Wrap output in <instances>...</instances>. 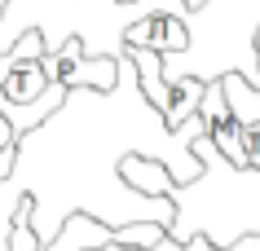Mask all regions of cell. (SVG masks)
I'll use <instances>...</instances> for the list:
<instances>
[{"instance_id": "1", "label": "cell", "mask_w": 260, "mask_h": 251, "mask_svg": "<svg viewBox=\"0 0 260 251\" xmlns=\"http://www.w3.org/2000/svg\"><path fill=\"white\" fill-rule=\"evenodd\" d=\"M44 75L53 84H62L67 93L75 88H88V93H115V80H119V57H88V44L84 35H71L57 49L44 53Z\"/></svg>"}, {"instance_id": "10", "label": "cell", "mask_w": 260, "mask_h": 251, "mask_svg": "<svg viewBox=\"0 0 260 251\" xmlns=\"http://www.w3.org/2000/svg\"><path fill=\"white\" fill-rule=\"evenodd\" d=\"M88 251H102V247H88Z\"/></svg>"}, {"instance_id": "4", "label": "cell", "mask_w": 260, "mask_h": 251, "mask_svg": "<svg viewBox=\"0 0 260 251\" xmlns=\"http://www.w3.org/2000/svg\"><path fill=\"white\" fill-rule=\"evenodd\" d=\"M119 181L133 190V194H146V198H172V190H181L177 181H172V172H168L159 159H146V154H123L119 159Z\"/></svg>"}, {"instance_id": "3", "label": "cell", "mask_w": 260, "mask_h": 251, "mask_svg": "<svg viewBox=\"0 0 260 251\" xmlns=\"http://www.w3.org/2000/svg\"><path fill=\"white\" fill-rule=\"evenodd\" d=\"M199 124H203V137L220 150V159L230 167H247V154H243V124L234 119V111L225 106V93H220V80H207L203 84V97H199Z\"/></svg>"}, {"instance_id": "9", "label": "cell", "mask_w": 260, "mask_h": 251, "mask_svg": "<svg viewBox=\"0 0 260 251\" xmlns=\"http://www.w3.org/2000/svg\"><path fill=\"white\" fill-rule=\"evenodd\" d=\"M251 49H256V70H260V27H256V35H251Z\"/></svg>"}, {"instance_id": "6", "label": "cell", "mask_w": 260, "mask_h": 251, "mask_svg": "<svg viewBox=\"0 0 260 251\" xmlns=\"http://www.w3.org/2000/svg\"><path fill=\"white\" fill-rule=\"evenodd\" d=\"M31 207H36V198L22 194L14 207V221H9V238H5V251H40V238H36V229H31Z\"/></svg>"}, {"instance_id": "5", "label": "cell", "mask_w": 260, "mask_h": 251, "mask_svg": "<svg viewBox=\"0 0 260 251\" xmlns=\"http://www.w3.org/2000/svg\"><path fill=\"white\" fill-rule=\"evenodd\" d=\"M53 80L44 75V57H22L0 80V97H5V106H31V101H40V93Z\"/></svg>"}, {"instance_id": "8", "label": "cell", "mask_w": 260, "mask_h": 251, "mask_svg": "<svg viewBox=\"0 0 260 251\" xmlns=\"http://www.w3.org/2000/svg\"><path fill=\"white\" fill-rule=\"evenodd\" d=\"M18 146V132L9 124V115H5V101H0V150H14Z\"/></svg>"}, {"instance_id": "7", "label": "cell", "mask_w": 260, "mask_h": 251, "mask_svg": "<svg viewBox=\"0 0 260 251\" xmlns=\"http://www.w3.org/2000/svg\"><path fill=\"white\" fill-rule=\"evenodd\" d=\"M177 251H260V234H243V238H234L230 247H216L212 238L190 234L185 242H177Z\"/></svg>"}, {"instance_id": "2", "label": "cell", "mask_w": 260, "mask_h": 251, "mask_svg": "<svg viewBox=\"0 0 260 251\" xmlns=\"http://www.w3.org/2000/svg\"><path fill=\"white\" fill-rule=\"evenodd\" d=\"M119 44H123V49H150V53H159V57L181 53V49L190 44V31H185V5L141 14L137 22H128V27H123Z\"/></svg>"}]
</instances>
